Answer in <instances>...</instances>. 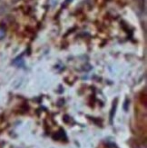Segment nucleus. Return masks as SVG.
I'll return each mask as SVG.
<instances>
[{
	"label": "nucleus",
	"instance_id": "nucleus-4",
	"mask_svg": "<svg viewBox=\"0 0 147 148\" xmlns=\"http://www.w3.org/2000/svg\"><path fill=\"white\" fill-rule=\"evenodd\" d=\"M84 70H85V71H89V70H91L92 69V66H90V65H85V66H84V68H83Z\"/></svg>",
	"mask_w": 147,
	"mask_h": 148
},
{
	"label": "nucleus",
	"instance_id": "nucleus-5",
	"mask_svg": "<svg viewBox=\"0 0 147 148\" xmlns=\"http://www.w3.org/2000/svg\"><path fill=\"white\" fill-rule=\"evenodd\" d=\"M5 5H1V6H0V16H2L4 13H5Z\"/></svg>",
	"mask_w": 147,
	"mask_h": 148
},
{
	"label": "nucleus",
	"instance_id": "nucleus-2",
	"mask_svg": "<svg viewBox=\"0 0 147 148\" xmlns=\"http://www.w3.org/2000/svg\"><path fill=\"white\" fill-rule=\"evenodd\" d=\"M116 102L113 103V108H112V110H111V114H110V121L111 122L113 120V117L114 114H116Z\"/></svg>",
	"mask_w": 147,
	"mask_h": 148
},
{
	"label": "nucleus",
	"instance_id": "nucleus-6",
	"mask_svg": "<svg viewBox=\"0 0 147 148\" xmlns=\"http://www.w3.org/2000/svg\"><path fill=\"white\" fill-rule=\"evenodd\" d=\"M72 1H73V0H66V1H65L66 3H65V4H66V5H68L69 3H71Z\"/></svg>",
	"mask_w": 147,
	"mask_h": 148
},
{
	"label": "nucleus",
	"instance_id": "nucleus-1",
	"mask_svg": "<svg viewBox=\"0 0 147 148\" xmlns=\"http://www.w3.org/2000/svg\"><path fill=\"white\" fill-rule=\"evenodd\" d=\"M6 34V29L4 25H0V40H3Z\"/></svg>",
	"mask_w": 147,
	"mask_h": 148
},
{
	"label": "nucleus",
	"instance_id": "nucleus-3",
	"mask_svg": "<svg viewBox=\"0 0 147 148\" xmlns=\"http://www.w3.org/2000/svg\"><path fill=\"white\" fill-rule=\"evenodd\" d=\"M127 105L129 106V100H128V99H126V100H125V102H124V110H125V111L128 110V107H127Z\"/></svg>",
	"mask_w": 147,
	"mask_h": 148
}]
</instances>
